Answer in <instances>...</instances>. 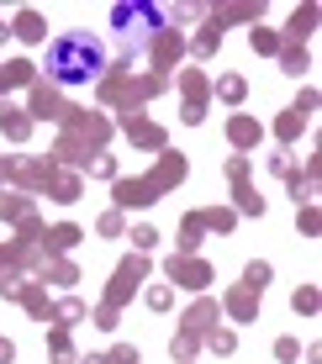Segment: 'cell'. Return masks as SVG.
Here are the masks:
<instances>
[{
	"label": "cell",
	"mask_w": 322,
	"mask_h": 364,
	"mask_svg": "<svg viewBox=\"0 0 322 364\" xmlns=\"http://www.w3.org/2000/svg\"><path fill=\"white\" fill-rule=\"evenodd\" d=\"M217 43H222V27H206L195 37V53H217Z\"/></svg>",
	"instance_id": "23"
},
{
	"label": "cell",
	"mask_w": 322,
	"mask_h": 364,
	"mask_svg": "<svg viewBox=\"0 0 322 364\" xmlns=\"http://www.w3.org/2000/svg\"><path fill=\"white\" fill-rule=\"evenodd\" d=\"M217 90H222V100H232V106H238V100H243V90H249V85H243L238 74H222V80H217Z\"/></svg>",
	"instance_id": "18"
},
{
	"label": "cell",
	"mask_w": 322,
	"mask_h": 364,
	"mask_svg": "<svg viewBox=\"0 0 322 364\" xmlns=\"http://www.w3.org/2000/svg\"><path fill=\"white\" fill-rule=\"evenodd\" d=\"M154 58H159V69H169V58H180V37L159 32V43H154Z\"/></svg>",
	"instance_id": "13"
},
{
	"label": "cell",
	"mask_w": 322,
	"mask_h": 364,
	"mask_svg": "<svg viewBox=\"0 0 322 364\" xmlns=\"http://www.w3.org/2000/svg\"><path fill=\"white\" fill-rule=\"evenodd\" d=\"M238 206H243V211H264V200H259V196L249 191V185L238 180Z\"/></svg>",
	"instance_id": "28"
},
{
	"label": "cell",
	"mask_w": 322,
	"mask_h": 364,
	"mask_svg": "<svg viewBox=\"0 0 322 364\" xmlns=\"http://www.w3.org/2000/svg\"><path fill=\"white\" fill-rule=\"evenodd\" d=\"M275 32H264V27H254V53H275Z\"/></svg>",
	"instance_id": "26"
},
{
	"label": "cell",
	"mask_w": 322,
	"mask_h": 364,
	"mask_svg": "<svg viewBox=\"0 0 322 364\" xmlns=\"http://www.w3.org/2000/svg\"><path fill=\"white\" fill-rule=\"evenodd\" d=\"M11 32H16L21 43H43V37H48V27H43V16H37V11H21V16H16V27H11Z\"/></svg>",
	"instance_id": "8"
},
{
	"label": "cell",
	"mask_w": 322,
	"mask_h": 364,
	"mask_svg": "<svg viewBox=\"0 0 322 364\" xmlns=\"http://www.w3.org/2000/svg\"><path fill=\"white\" fill-rule=\"evenodd\" d=\"M0 132H6V137H16V143H21V137L32 132V117H27L21 106H11V100H0Z\"/></svg>",
	"instance_id": "6"
},
{
	"label": "cell",
	"mask_w": 322,
	"mask_h": 364,
	"mask_svg": "<svg viewBox=\"0 0 322 364\" xmlns=\"http://www.w3.org/2000/svg\"><path fill=\"white\" fill-rule=\"evenodd\" d=\"M227 137H232V143H238V148H249V143H259V122L238 117V122H232V127H227Z\"/></svg>",
	"instance_id": "12"
},
{
	"label": "cell",
	"mask_w": 322,
	"mask_h": 364,
	"mask_svg": "<svg viewBox=\"0 0 322 364\" xmlns=\"http://www.w3.org/2000/svg\"><path fill=\"white\" fill-rule=\"evenodd\" d=\"M74 143H106V122L101 117H69V137L58 143V154H69Z\"/></svg>",
	"instance_id": "3"
},
{
	"label": "cell",
	"mask_w": 322,
	"mask_h": 364,
	"mask_svg": "<svg viewBox=\"0 0 322 364\" xmlns=\"http://www.w3.org/2000/svg\"><path fill=\"white\" fill-rule=\"evenodd\" d=\"M32 117L58 122V117H69V106H64V100H58L53 90H48V85H37V90H32Z\"/></svg>",
	"instance_id": "7"
},
{
	"label": "cell",
	"mask_w": 322,
	"mask_h": 364,
	"mask_svg": "<svg viewBox=\"0 0 322 364\" xmlns=\"http://www.w3.org/2000/svg\"><path fill=\"white\" fill-rule=\"evenodd\" d=\"M212 317H217V306H212V301L190 306V311H185V333H201V328H212Z\"/></svg>",
	"instance_id": "10"
},
{
	"label": "cell",
	"mask_w": 322,
	"mask_h": 364,
	"mask_svg": "<svg viewBox=\"0 0 322 364\" xmlns=\"http://www.w3.org/2000/svg\"><path fill=\"white\" fill-rule=\"evenodd\" d=\"M275 359H301V343H296V338H280V343H275Z\"/></svg>",
	"instance_id": "27"
},
{
	"label": "cell",
	"mask_w": 322,
	"mask_h": 364,
	"mask_svg": "<svg viewBox=\"0 0 322 364\" xmlns=\"http://www.w3.org/2000/svg\"><path fill=\"white\" fill-rule=\"evenodd\" d=\"M90 174H101V180H117V159H111V154L90 159Z\"/></svg>",
	"instance_id": "25"
},
{
	"label": "cell",
	"mask_w": 322,
	"mask_h": 364,
	"mask_svg": "<svg viewBox=\"0 0 322 364\" xmlns=\"http://www.w3.org/2000/svg\"><path fill=\"white\" fill-rule=\"evenodd\" d=\"M169 354H175V359H190V354H195V333H180L175 343H169Z\"/></svg>",
	"instance_id": "24"
},
{
	"label": "cell",
	"mask_w": 322,
	"mask_h": 364,
	"mask_svg": "<svg viewBox=\"0 0 322 364\" xmlns=\"http://www.w3.org/2000/svg\"><path fill=\"white\" fill-rule=\"evenodd\" d=\"M48 317H58L64 328H74V322L85 317V306H80V301H58V306H48Z\"/></svg>",
	"instance_id": "16"
},
{
	"label": "cell",
	"mask_w": 322,
	"mask_h": 364,
	"mask_svg": "<svg viewBox=\"0 0 322 364\" xmlns=\"http://www.w3.org/2000/svg\"><path fill=\"white\" fill-rule=\"evenodd\" d=\"M312 106H317V95H312V90H306V95H301V100H296V106L286 111V117H280V122H275V132H280V137H296V132H301V127H306V111H312Z\"/></svg>",
	"instance_id": "5"
},
{
	"label": "cell",
	"mask_w": 322,
	"mask_h": 364,
	"mask_svg": "<svg viewBox=\"0 0 322 364\" xmlns=\"http://www.w3.org/2000/svg\"><path fill=\"white\" fill-rule=\"evenodd\" d=\"M296 311H317V291H312V285H301V291H296Z\"/></svg>",
	"instance_id": "31"
},
{
	"label": "cell",
	"mask_w": 322,
	"mask_h": 364,
	"mask_svg": "<svg viewBox=\"0 0 322 364\" xmlns=\"http://www.w3.org/2000/svg\"><path fill=\"white\" fill-rule=\"evenodd\" d=\"M306 69V48H286V74H301Z\"/></svg>",
	"instance_id": "30"
},
{
	"label": "cell",
	"mask_w": 322,
	"mask_h": 364,
	"mask_svg": "<svg viewBox=\"0 0 322 364\" xmlns=\"http://www.w3.org/2000/svg\"><path fill=\"white\" fill-rule=\"evenodd\" d=\"M0 217H11V222H27L32 217V206L21 196H0Z\"/></svg>",
	"instance_id": "15"
},
{
	"label": "cell",
	"mask_w": 322,
	"mask_h": 364,
	"mask_svg": "<svg viewBox=\"0 0 322 364\" xmlns=\"http://www.w3.org/2000/svg\"><path fill=\"white\" fill-rule=\"evenodd\" d=\"M122 127H127L132 137H138V143H159V127H154V122H138V117H127Z\"/></svg>",
	"instance_id": "19"
},
{
	"label": "cell",
	"mask_w": 322,
	"mask_h": 364,
	"mask_svg": "<svg viewBox=\"0 0 322 364\" xmlns=\"http://www.w3.org/2000/svg\"><path fill=\"white\" fill-rule=\"evenodd\" d=\"M80 364H106V359H101V354H90V359H80Z\"/></svg>",
	"instance_id": "36"
},
{
	"label": "cell",
	"mask_w": 322,
	"mask_h": 364,
	"mask_svg": "<svg viewBox=\"0 0 322 364\" xmlns=\"http://www.w3.org/2000/svg\"><path fill=\"white\" fill-rule=\"evenodd\" d=\"M11 85H32V64L27 58H11V64L0 69V90H11Z\"/></svg>",
	"instance_id": "9"
},
{
	"label": "cell",
	"mask_w": 322,
	"mask_h": 364,
	"mask_svg": "<svg viewBox=\"0 0 322 364\" xmlns=\"http://www.w3.org/2000/svg\"><path fill=\"white\" fill-rule=\"evenodd\" d=\"M227 311H232L238 322H249V317H254V291H232V296H227Z\"/></svg>",
	"instance_id": "14"
},
{
	"label": "cell",
	"mask_w": 322,
	"mask_h": 364,
	"mask_svg": "<svg viewBox=\"0 0 322 364\" xmlns=\"http://www.w3.org/2000/svg\"><path fill=\"white\" fill-rule=\"evenodd\" d=\"M11 359H16V348H11L6 338H0V364H11Z\"/></svg>",
	"instance_id": "35"
},
{
	"label": "cell",
	"mask_w": 322,
	"mask_h": 364,
	"mask_svg": "<svg viewBox=\"0 0 322 364\" xmlns=\"http://www.w3.org/2000/svg\"><path fill=\"white\" fill-rule=\"evenodd\" d=\"M101 232H106V237L122 232V211H106V217H101Z\"/></svg>",
	"instance_id": "33"
},
{
	"label": "cell",
	"mask_w": 322,
	"mask_h": 364,
	"mask_svg": "<svg viewBox=\"0 0 322 364\" xmlns=\"http://www.w3.org/2000/svg\"><path fill=\"white\" fill-rule=\"evenodd\" d=\"M106 364H143V359H138V348H132V343H117L106 354Z\"/></svg>",
	"instance_id": "22"
},
{
	"label": "cell",
	"mask_w": 322,
	"mask_h": 364,
	"mask_svg": "<svg viewBox=\"0 0 322 364\" xmlns=\"http://www.w3.org/2000/svg\"><path fill=\"white\" fill-rule=\"evenodd\" d=\"M180 174H185V159L169 154L164 164L148 174V180H117V206H148V200H159V191H164V185H175Z\"/></svg>",
	"instance_id": "2"
},
{
	"label": "cell",
	"mask_w": 322,
	"mask_h": 364,
	"mask_svg": "<svg viewBox=\"0 0 322 364\" xmlns=\"http://www.w3.org/2000/svg\"><path fill=\"white\" fill-rule=\"evenodd\" d=\"M206 343H212L217 354H232V343H238V338H232V328H212V333H206Z\"/></svg>",
	"instance_id": "20"
},
{
	"label": "cell",
	"mask_w": 322,
	"mask_h": 364,
	"mask_svg": "<svg viewBox=\"0 0 322 364\" xmlns=\"http://www.w3.org/2000/svg\"><path fill=\"white\" fill-rule=\"evenodd\" d=\"M264 285H269V264H249V269H243V291L264 296Z\"/></svg>",
	"instance_id": "17"
},
{
	"label": "cell",
	"mask_w": 322,
	"mask_h": 364,
	"mask_svg": "<svg viewBox=\"0 0 322 364\" xmlns=\"http://www.w3.org/2000/svg\"><path fill=\"white\" fill-rule=\"evenodd\" d=\"M48 348H53V354H69V333H64V328H58L53 338H48Z\"/></svg>",
	"instance_id": "34"
},
{
	"label": "cell",
	"mask_w": 322,
	"mask_h": 364,
	"mask_svg": "<svg viewBox=\"0 0 322 364\" xmlns=\"http://www.w3.org/2000/svg\"><path fill=\"white\" fill-rule=\"evenodd\" d=\"M312 21H317V11H312V6L296 11V16H291V37H306V32H312Z\"/></svg>",
	"instance_id": "21"
},
{
	"label": "cell",
	"mask_w": 322,
	"mask_h": 364,
	"mask_svg": "<svg viewBox=\"0 0 322 364\" xmlns=\"http://www.w3.org/2000/svg\"><path fill=\"white\" fill-rule=\"evenodd\" d=\"M132 243H138V254H148V248L159 243V232L154 228H132Z\"/></svg>",
	"instance_id": "29"
},
{
	"label": "cell",
	"mask_w": 322,
	"mask_h": 364,
	"mask_svg": "<svg viewBox=\"0 0 322 364\" xmlns=\"http://www.w3.org/2000/svg\"><path fill=\"white\" fill-rule=\"evenodd\" d=\"M80 243V228H74V222H58L53 232H48V248H58V254H64V248H74Z\"/></svg>",
	"instance_id": "11"
},
{
	"label": "cell",
	"mask_w": 322,
	"mask_h": 364,
	"mask_svg": "<svg viewBox=\"0 0 322 364\" xmlns=\"http://www.w3.org/2000/svg\"><path fill=\"white\" fill-rule=\"evenodd\" d=\"M169 280H180V285H190V291H201V285L212 280V269L195 264V259H169Z\"/></svg>",
	"instance_id": "4"
},
{
	"label": "cell",
	"mask_w": 322,
	"mask_h": 364,
	"mask_svg": "<svg viewBox=\"0 0 322 364\" xmlns=\"http://www.w3.org/2000/svg\"><path fill=\"white\" fill-rule=\"evenodd\" d=\"M48 74L64 80V85H80V80H90V74H101V43H95L90 32L53 37V48H48Z\"/></svg>",
	"instance_id": "1"
},
{
	"label": "cell",
	"mask_w": 322,
	"mask_h": 364,
	"mask_svg": "<svg viewBox=\"0 0 322 364\" xmlns=\"http://www.w3.org/2000/svg\"><path fill=\"white\" fill-rule=\"evenodd\" d=\"M148 306L164 311V306H169V285H154V291H148Z\"/></svg>",
	"instance_id": "32"
}]
</instances>
